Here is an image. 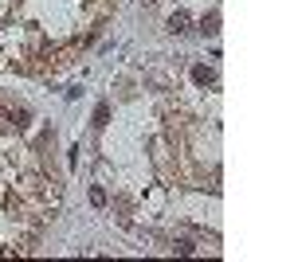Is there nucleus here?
<instances>
[{"instance_id":"1","label":"nucleus","mask_w":294,"mask_h":262,"mask_svg":"<svg viewBox=\"0 0 294 262\" xmlns=\"http://www.w3.org/2000/svg\"><path fill=\"white\" fill-rule=\"evenodd\" d=\"M189 24H192L189 12H173V16H169V31H173V35H185V31H189Z\"/></svg>"},{"instance_id":"2","label":"nucleus","mask_w":294,"mask_h":262,"mask_svg":"<svg viewBox=\"0 0 294 262\" xmlns=\"http://www.w3.org/2000/svg\"><path fill=\"white\" fill-rule=\"evenodd\" d=\"M192 82H196V86H212V82H216V74H212V67H204V63H196V67H192Z\"/></svg>"},{"instance_id":"3","label":"nucleus","mask_w":294,"mask_h":262,"mask_svg":"<svg viewBox=\"0 0 294 262\" xmlns=\"http://www.w3.org/2000/svg\"><path fill=\"white\" fill-rule=\"evenodd\" d=\"M106 121H110V106L98 102V106H94V121H90V125H94V129H106Z\"/></svg>"},{"instance_id":"4","label":"nucleus","mask_w":294,"mask_h":262,"mask_svg":"<svg viewBox=\"0 0 294 262\" xmlns=\"http://www.w3.org/2000/svg\"><path fill=\"white\" fill-rule=\"evenodd\" d=\"M200 31H204V35H216V31H220V12H208L204 20H200Z\"/></svg>"},{"instance_id":"5","label":"nucleus","mask_w":294,"mask_h":262,"mask_svg":"<svg viewBox=\"0 0 294 262\" xmlns=\"http://www.w3.org/2000/svg\"><path fill=\"white\" fill-rule=\"evenodd\" d=\"M90 204L102 207V204H106V188H90Z\"/></svg>"},{"instance_id":"6","label":"nucleus","mask_w":294,"mask_h":262,"mask_svg":"<svg viewBox=\"0 0 294 262\" xmlns=\"http://www.w3.org/2000/svg\"><path fill=\"white\" fill-rule=\"evenodd\" d=\"M173 250H176V254H192V250H196V247H192L189 239H176V243H173Z\"/></svg>"},{"instance_id":"7","label":"nucleus","mask_w":294,"mask_h":262,"mask_svg":"<svg viewBox=\"0 0 294 262\" xmlns=\"http://www.w3.org/2000/svg\"><path fill=\"white\" fill-rule=\"evenodd\" d=\"M141 4H157V0H141Z\"/></svg>"}]
</instances>
